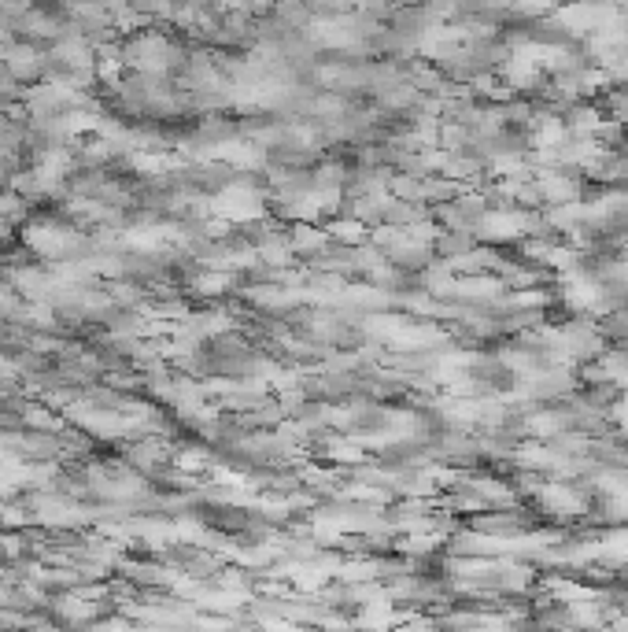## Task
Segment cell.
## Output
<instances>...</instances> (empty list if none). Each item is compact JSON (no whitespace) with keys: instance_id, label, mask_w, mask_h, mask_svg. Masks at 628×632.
Returning <instances> with one entry per match:
<instances>
[{"instance_id":"obj_1","label":"cell","mask_w":628,"mask_h":632,"mask_svg":"<svg viewBox=\"0 0 628 632\" xmlns=\"http://www.w3.org/2000/svg\"><path fill=\"white\" fill-rule=\"evenodd\" d=\"M19 422H23L26 429H49V433H60V414H52L49 407L26 403L23 414H19Z\"/></svg>"}]
</instances>
